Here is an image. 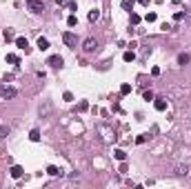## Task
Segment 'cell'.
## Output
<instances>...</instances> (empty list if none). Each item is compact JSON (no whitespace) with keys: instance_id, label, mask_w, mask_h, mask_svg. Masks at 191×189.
I'll return each mask as SVG.
<instances>
[{"instance_id":"2e32d148","label":"cell","mask_w":191,"mask_h":189,"mask_svg":"<svg viewBox=\"0 0 191 189\" xmlns=\"http://www.w3.org/2000/svg\"><path fill=\"white\" fill-rule=\"evenodd\" d=\"M100 18V11L98 9H94V11H89V22H96V20Z\"/></svg>"},{"instance_id":"603a6c76","label":"cell","mask_w":191,"mask_h":189,"mask_svg":"<svg viewBox=\"0 0 191 189\" xmlns=\"http://www.w3.org/2000/svg\"><path fill=\"white\" fill-rule=\"evenodd\" d=\"M87 109H89V102L87 100H82L80 105H78V111H87Z\"/></svg>"},{"instance_id":"6da1fadb","label":"cell","mask_w":191,"mask_h":189,"mask_svg":"<svg viewBox=\"0 0 191 189\" xmlns=\"http://www.w3.org/2000/svg\"><path fill=\"white\" fill-rule=\"evenodd\" d=\"M16 96H18V89L16 87H9V85L0 87V98H2V100H11V98H16Z\"/></svg>"},{"instance_id":"30bf717a","label":"cell","mask_w":191,"mask_h":189,"mask_svg":"<svg viewBox=\"0 0 191 189\" xmlns=\"http://www.w3.org/2000/svg\"><path fill=\"white\" fill-rule=\"evenodd\" d=\"M38 49H40V51H45V49H49V40L47 38H38Z\"/></svg>"},{"instance_id":"d6986e66","label":"cell","mask_w":191,"mask_h":189,"mask_svg":"<svg viewBox=\"0 0 191 189\" xmlns=\"http://www.w3.org/2000/svg\"><path fill=\"white\" fill-rule=\"evenodd\" d=\"M120 94H122V96H127V94H131V85H129V82H124V85H122V87H120Z\"/></svg>"},{"instance_id":"8fae6325","label":"cell","mask_w":191,"mask_h":189,"mask_svg":"<svg viewBox=\"0 0 191 189\" xmlns=\"http://www.w3.org/2000/svg\"><path fill=\"white\" fill-rule=\"evenodd\" d=\"M47 174H49V176H60L62 171H60L56 165H49V167H47Z\"/></svg>"},{"instance_id":"83f0119b","label":"cell","mask_w":191,"mask_h":189,"mask_svg":"<svg viewBox=\"0 0 191 189\" xmlns=\"http://www.w3.org/2000/svg\"><path fill=\"white\" fill-rule=\"evenodd\" d=\"M182 18H185V13H182V11H176V16H173V20H178V22H180V20Z\"/></svg>"},{"instance_id":"d4e9b609","label":"cell","mask_w":191,"mask_h":189,"mask_svg":"<svg viewBox=\"0 0 191 189\" xmlns=\"http://www.w3.org/2000/svg\"><path fill=\"white\" fill-rule=\"evenodd\" d=\"M147 138H149L147 134H140V136L136 138V143H138V145H142V143H147Z\"/></svg>"},{"instance_id":"4316f807","label":"cell","mask_w":191,"mask_h":189,"mask_svg":"<svg viewBox=\"0 0 191 189\" xmlns=\"http://www.w3.org/2000/svg\"><path fill=\"white\" fill-rule=\"evenodd\" d=\"M62 98H65L67 102H71V100H73V94H71V91H65V96H62Z\"/></svg>"},{"instance_id":"4fadbf2b","label":"cell","mask_w":191,"mask_h":189,"mask_svg":"<svg viewBox=\"0 0 191 189\" xmlns=\"http://www.w3.org/2000/svg\"><path fill=\"white\" fill-rule=\"evenodd\" d=\"M189 60H191L189 53H180L178 56V65H189Z\"/></svg>"},{"instance_id":"9a60e30c","label":"cell","mask_w":191,"mask_h":189,"mask_svg":"<svg viewBox=\"0 0 191 189\" xmlns=\"http://www.w3.org/2000/svg\"><path fill=\"white\" fill-rule=\"evenodd\" d=\"M7 62H11V65H18V62H20V58H18L16 53H7Z\"/></svg>"},{"instance_id":"e0dca14e","label":"cell","mask_w":191,"mask_h":189,"mask_svg":"<svg viewBox=\"0 0 191 189\" xmlns=\"http://www.w3.org/2000/svg\"><path fill=\"white\" fill-rule=\"evenodd\" d=\"M122 58H124V62H133V60H136V53H133V51H124Z\"/></svg>"},{"instance_id":"5b68a950","label":"cell","mask_w":191,"mask_h":189,"mask_svg":"<svg viewBox=\"0 0 191 189\" xmlns=\"http://www.w3.org/2000/svg\"><path fill=\"white\" fill-rule=\"evenodd\" d=\"M47 65L53 67V69H60L62 65H65V60H62V56H51V58L47 60Z\"/></svg>"},{"instance_id":"f546056e","label":"cell","mask_w":191,"mask_h":189,"mask_svg":"<svg viewBox=\"0 0 191 189\" xmlns=\"http://www.w3.org/2000/svg\"><path fill=\"white\" fill-rule=\"evenodd\" d=\"M138 5H142V7H149V0H136Z\"/></svg>"},{"instance_id":"7a4b0ae2","label":"cell","mask_w":191,"mask_h":189,"mask_svg":"<svg viewBox=\"0 0 191 189\" xmlns=\"http://www.w3.org/2000/svg\"><path fill=\"white\" fill-rule=\"evenodd\" d=\"M27 7H29L33 13H42L45 11V2H42V0H27Z\"/></svg>"},{"instance_id":"277c9868","label":"cell","mask_w":191,"mask_h":189,"mask_svg":"<svg viewBox=\"0 0 191 189\" xmlns=\"http://www.w3.org/2000/svg\"><path fill=\"white\" fill-rule=\"evenodd\" d=\"M82 49H84V51H87V53L96 51V49H98V43H96V38H87V40H84V43H82Z\"/></svg>"},{"instance_id":"ba28073f","label":"cell","mask_w":191,"mask_h":189,"mask_svg":"<svg viewBox=\"0 0 191 189\" xmlns=\"http://www.w3.org/2000/svg\"><path fill=\"white\" fill-rule=\"evenodd\" d=\"M22 174H25V169H22L20 165H13V167H11V176H13V178H20Z\"/></svg>"},{"instance_id":"44dd1931","label":"cell","mask_w":191,"mask_h":189,"mask_svg":"<svg viewBox=\"0 0 191 189\" xmlns=\"http://www.w3.org/2000/svg\"><path fill=\"white\" fill-rule=\"evenodd\" d=\"M67 25H69V27H76V25H78V18L73 16V13H71V16L67 18Z\"/></svg>"},{"instance_id":"ac0fdd59","label":"cell","mask_w":191,"mask_h":189,"mask_svg":"<svg viewBox=\"0 0 191 189\" xmlns=\"http://www.w3.org/2000/svg\"><path fill=\"white\" fill-rule=\"evenodd\" d=\"M114 156H116V158L120 160V163H124V158H127V153H124L122 149H116V151H114Z\"/></svg>"},{"instance_id":"7c38bea8","label":"cell","mask_w":191,"mask_h":189,"mask_svg":"<svg viewBox=\"0 0 191 189\" xmlns=\"http://www.w3.org/2000/svg\"><path fill=\"white\" fill-rule=\"evenodd\" d=\"M133 5H136V0H122V9L129 11V13H131V9H133Z\"/></svg>"},{"instance_id":"ffe728a7","label":"cell","mask_w":191,"mask_h":189,"mask_svg":"<svg viewBox=\"0 0 191 189\" xmlns=\"http://www.w3.org/2000/svg\"><path fill=\"white\" fill-rule=\"evenodd\" d=\"M29 138H31V140H33V143H38V140H40V131H38V129H31V134H29Z\"/></svg>"},{"instance_id":"52a82bcc","label":"cell","mask_w":191,"mask_h":189,"mask_svg":"<svg viewBox=\"0 0 191 189\" xmlns=\"http://www.w3.org/2000/svg\"><path fill=\"white\" fill-rule=\"evenodd\" d=\"M16 45H18V49H22V51H29V43H27V38H16Z\"/></svg>"},{"instance_id":"f1b7e54d","label":"cell","mask_w":191,"mask_h":189,"mask_svg":"<svg viewBox=\"0 0 191 189\" xmlns=\"http://www.w3.org/2000/svg\"><path fill=\"white\" fill-rule=\"evenodd\" d=\"M7 134H9V129H7V127H0V138H5Z\"/></svg>"},{"instance_id":"cb8c5ba5","label":"cell","mask_w":191,"mask_h":189,"mask_svg":"<svg viewBox=\"0 0 191 189\" xmlns=\"http://www.w3.org/2000/svg\"><path fill=\"white\" fill-rule=\"evenodd\" d=\"M129 20H131V25H138V22H140V16H138V13H131Z\"/></svg>"},{"instance_id":"484cf974","label":"cell","mask_w":191,"mask_h":189,"mask_svg":"<svg viewBox=\"0 0 191 189\" xmlns=\"http://www.w3.org/2000/svg\"><path fill=\"white\" fill-rule=\"evenodd\" d=\"M142 98H145V100H153L155 96H153V91H145V94H142Z\"/></svg>"},{"instance_id":"3957f363","label":"cell","mask_w":191,"mask_h":189,"mask_svg":"<svg viewBox=\"0 0 191 189\" xmlns=\"http://www.w3.org/2000/svg\"><path fill=\"white\" fill-rule=\"evenodd\" d=\"M62 43H65L67 47H76L78 45V38L73 36L71 31H65V33H62Z\"/></svg>"},{"instance_id":"7402d4cb","label":"cell","mask_w":191,"mask_h":189,"mask_svg":"<svg viewBox=\"0 0 191 189\" xmlns=\"http://www.w3.org/2000/svg\"><path fill=\"white\" fill-rule=\"evenodd\" d=\"M145 20H147V22H155V20H158V16L151 11V13H147V16H145Z\"/></svg>"},{"instance_id":"8992f818","label":"cell","mask_w":191,"mask_h":189,"mask_svg":"<svg viewBox=\"0 0 191 189\" xmlns=\"http://www.w3.org/2000/svg\"><path fill=\"white\" fill-rule=\"evenodd\" d=\"M153 107L158 111H165L167 109V100H165V98H153Z\"/></svg>"},{"instance_id":"5bb4252c","label":"cell","mask_w":191,"mask_h":189,"mask_svg":"<svg viewBox=\"0 0 191 189\" xmlns=\"http://www.w3.org/2000/svg\"><path fill=\"white\" fill-rule=\"evenodd\" d=\"M2 38L7 40V43H11V40H16V36H13V31H11V29H5V31H2Z\"/></svg>"},{"instance_id":"9c48e42d","label":"cell","mask_w":191,"mask_h":189,"mask_svg":"<svg viewBox=\"0 0 191 189\" xmlns=\"http://www.w3.org/2000/svg\"><path fill=\"white\" fill-rule=\"evenodd\" d=\"M176 174H178V176H187L189 174V165H178L176 167Z\"/></svg>"}]
</instances>
